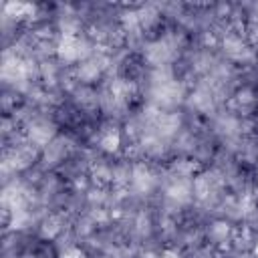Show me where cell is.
Segmentation results:
<instances>
[{"label": "cell", "instance_id": "obj_1", "mask_svg": "<svg viewBox=\"0 0 258 258\" xmlns=\"http://www.w3.org/2000/svg\"><path fill=\"white\" fill-rule=\"evenodd\" d=\"M175 54H177V46H175V42H173L169 36H165V38H157V40H153V42L147 46L145 58H147L153 67L161 69V67H167V62L173 60Z\"/></svg>", "mask_w": 258, "mask_h": 258}, {"label": "cell", "instance_id": "obj_2", "mask_svg": "<svg viewBox=\"0 0 258 258\" xmlns=\"http://www.w3.org/2000/svg\"><path fill=\"white\" fill-rule=\"evenodd\" d=\"M151 95H153V101L159 107H169V105H175L177 101H181L183 87L173 79V81H167V83H161V85H153Z\"/></svg>", "mask_w": 258, "mask_h": 258}, {"label": "cell", "instance_id": "obj_3", "mask_svg": "<svg viewBox=\"0 0 258 258\" xmlns=\"http://www.w3.org/2000/svg\"><path fill=\"white\" fill-rule=\"evenodd\" d=\"M26 133H28V141L38 147H46L54 141V125L46 119H34L28 125Z\"/></svg>", "mask_w": 258, "mask_h": 258}, {"label": "cell", "instance_id": "obj_4", "mask_svg": "<svg viewBox=\"0 0 258 258\" xmlns=\"http://www.w3.org/2000/svg\"><path fill=\"white\" fill-rule=\"evenodd\" d=\"M87 54V44L75 36H62L60 44H58V56L67 62H73V60H79Z\"/></svg>", "mask_w": 258, "mask_h": 258}, {"label": "cell", "instance_id": "obj_5", "mask_svg": "<svg viewBox=\"0 0 258 258\" xmlns=\"http://www.w3.org/2000/svg\"><path fill=\"white\" fill-rule=\"evenodd\" d=\"M153 183H155V177L149 171V167H145V165H135L133 167V171H131V185H133L135 191L147 194L153 187Z\"/></svg>", "mask_w": 258, "mask_h": 258}, {"label": "cell", "instance_id": "obj_6", "mask_svg": "<svg viewBox=\"0 0 258 258\" xmlns=\"http://www.w3.org/2000/svg\"><path fill=\"white\" fill-rule=\"evenodd\" d=\"M224 50L228 52V56H232V58H236V60H244V58H250V56H252V50L248 48V44H246L240 36H236V34L226 36V40H224Z\"/></svg>", "mask_w": 258, "mask_h": 258}, {"label": "cell", "instance_id": "obj_7", "mask_svg": "<svg viewBox=\"0 0 258 258\" xmlns=\"http://www.w3.org/2000/svg\"><path fill=\"white\" fill-rule=\"evenodd\" d=\"M167 198L175 204H185L191 198V185L187 179H177L167 187Z\"/></svg>", "mask_w": 258, "mask_h": 258}, {"label": "cell", "instance_id": "obj_8", "mask_svg": "<svg viewBox=\"0 0 258 258\" xmlns=\"http://www.w3.org/2000/svg\"><path fill=\"white\" fill-rule=\"evenodd\" d=\"M103 60L101 58H85L83 62H81V67H79V77L83 79V81H93V79H97L99 75H101V71H103V64H101Z\"/></svg>", "mask_w": 258, "mask_h": 258}, {"label": "cell", "instance_id": "obj_9", "mask_svg": "<svg viewBox=\"0 0 258 258\" xmlns=\"http://www.w3.org/2000/svg\"><path fill=\"white\" fill-rule=\"evenodd\" d=\"M191 105L200 111H210L214 107V93L210 87H200L194 95H191Z\"/></svg>", "mask_w": 258, "mask_h": 258}, {"label": "cell", "instance_id": "obj_10", "mask_svg": "<svg viewBox=\"0 0 258 258\" xmlns=\"http://www.w3.org/2000/svg\"><path fill=\"white\" fill-rule=\"evenodd\" d=\"M216 129H218L220 135H224V137H232V135L238 133V129H240V121H238L236 117H232V115H222V117L218 119V123H216Z\"/></svg>", "mask_w": 258, "mask_h": 258}, {"label": "cell", "instance_id": "obj_11", "mask_svg": "<svg viewBox=\"0 0 258 258\" xmlns=\"http://www.w3.org/2000/svg\"><path fill=\"white\" fill-rule=\"evenodd\" d=\"M67 153V147H64V141L62 139H54L50 145L44 147V161L46 163H56L64 157Z\"/></svg>", "mask_w": 258, "mask_h": 258}, {"label": "cell", "instance_id": "obj_12", "mask_svg": "<svg viewBox=\"0 0 258 258\" xmlns=\"http://www.w3.org/2000/svg\"><path fill=\"white\" fill-rule=\"evenodd\" d=\"M101 145H103V149H107V151H115L117 145H119V135L113 133V131H107V133L101 137Z\"/></svg>", "mask_w": 258, "mask_h": 258}, {"label": "cell", "instance_id": "obj_13", "mask_svg": "<svg viewBox=\"0 0 258 258\" xmlns=\"http://www.w3.org/2000/svg\"><path fill=\"white\" fill-rule=\"evenodd\" d=\"M62 258H83V254H81V252H79V250H71V252H69V254H67V256H64V254H62Z\"/></svg>", "mask_w": 258, "mask_h": 258}]
</instances>
